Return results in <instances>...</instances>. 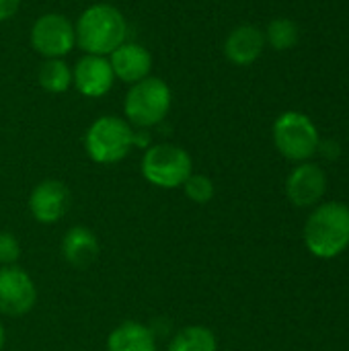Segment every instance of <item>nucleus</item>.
<instances>
[{"instance_id": "6e6552de", "label": "nucleus", "mask_w": 349, "mask_h": 351, "mask_svg": "<svg viewBox=\"0 0 349 351\" xmlns=\"http://www.w3.org/2000/svg\"><path fill=\"white\" fill-rule=\"evenodd\" d=\"M37 302V288L33 278L19 265L0 267V315L25 317Z\"/></svg>"}, {"instance_id": "f03ea898", "label": "nucleus", "mask_w": 349, "mask_h": 351, "mask_svg": "<svg viewBox=\"0 0 349 351\" xmlns=\"http://www.w3.org/2000/svg\"><path fill=\"white\" fill-rule=\"evenodd\" d=\"M304 243L309 251L321 259L339 255L349 245L348 206L339 202L319 206L304 226Z\"/></svg>"}, {"instance_id": "5701e85b", "label": "nucleus", "mask_w": 349, "mask_h": 351, "mask_svg": "<svg viewBox=\"0 0 349 351\" xmlns=\"http://www.w3.org/2000/svg\"><path fill=\"white\" fill-rule=\"evenodd\" d=\"M4 343H6V331H4V325L0 323V351L4 350Z\"/></svg>"}, {"instance_id": "7ed1b4c3", "label": "nucleus", "mask_w": 349, "mask_h": 351, "mask_svg": "<svg viewBox=\"0 0 349 351\" xmlns=\"http://www.w3.org/2000/svg\"><path fill=\"white\" fill-rule=\"evenodd\" d=\"M173 93L171 86L158 76H146L144 80L130 84L123 101L125 121L138 130H150L158 125L171 111Z\"/></svg>"}, {"instance_id": "0eeeda50", "label": "nucleus", "mask_w": 349, "mask_h": 351, "mask_svg": "<svg viewBox=\"0 0 349 351\" xmlns=\"http://www.w3.org/2000/svg\"><path fill=\"white\" fill-rule=\"evenodd\" d=\"M29 41H31V47L43 60L64 58L76 45L74 23L60 12H45L33 23Z\"/></svg>"}, {"instance_id": "a211bd4d", "label": "nucleus", "mask_w": 349, "mask_h": 351, "mask_svg": "<svg viewBox=\"0 0 349 351\" xmlns=\"http://www.w3.org/2000/svg\"><path fill=\"white\" fill-rule=\"evenodd\" d=\"M265 35V43H269L276 51H288L292 49L298 39H300V31H298V25L290 19H274L267 29L263 31Z\"/></svg>"}, {"instance_id": "f257e3e1", "label": "nucleus", "mask_w": 349, "mask_h": 351, "mask_svg": "<svg viewBox=\"0 0 349 351\" xmlns=\"http://www.w3.org/2000/svg\"><path fill=\"white\" fill-rule=\"evenodd\" d=\"M76 45L84 53L109 56L128 37V21L123 12L107 2L91 4L74 23Z\"/></svg>"}, {"instance_id": "9b49d317", "label": "nucleus", "mask_w": 349, "mask_h": 351, "mask_svg": "<svg viewBox=\"0 0 349 351\" xmlns=\"http://www.w3.org/2000/svg\"><path fill=\"white\" fill-rule=\"evenodd\" d=\"M325 189H327L325 171L313 162L298 165L286 181V193L290 202L298 208L315 206L325 195Z\"/></svg>"}, {"instance_id": "f8f14e48", "label": "nucleus", "mask_w": 349, "mask_h": 351, "mask_svg": "<svg viewBox=\"0 0 349 351\" xmlns=\"http://www.w3.org/2000/svg\"><path fill=\"white\" fill-rule=\"evenodd\" d=\"M109 64L113 68V74L117 80L125 84H136L150 76L152 70V56L150 51L134 41H123L117 49H113L109 56Z\"/></svg>"}, {"instance_id": "4468645a", "label": "nucleus", "mask_w": 349, "mask_h": 351, "mask_svg": "<svg viewBox=\"0 0 349 351\" xmlns=\"http://www.w3.org/2000/svg\"><path fill=\"white\" fill-rule=\"evenodd\" d=\"M101 253L97 234L86 226H72L62 239V257L74 269H88Z\"/></svg>"}, {"instance_id": "2eb2a0df", "label": "nucleus", "mask_w": 349, "mask_h": 351, "mask_svg": "<svg viewBox=\"0 0 349 351\" xmlns=\"http://www.w3.org/2000/svg\"><path fill=\"white\" fill-rule=\"evenodd\" d=\"M107 351H158V346L154 333L146 325L125 321L109 333Z\"/></svg>"}, {"instance_id": "423d86ee", "label": "nucleus", "mask_w": 349, "mask_h": 351, "mask_svg": "<svg viewBox=\"0 0 349 351\" xmlns=\"http://www.w3.org/2000/svg\"><path fill=\"white\" fill-rule=\"evenodd\" d=\"M319 142L315 123L300 111H286L274 123V144L288 160L306 162L317 152Z\"/></svg>"}, {"instance_id": "1a4fd4ad", "label": "nucleus", "mask_w": 349, "mask_h": 351, "mask_svg": "<svg viewBox=\"0 0 349 351\" xmlns=\"http://www.w3.org/2000/svg\"><path fill=\"white\" fill-rule=\"evenodd\" d=\"M70 208V191L58 179H43L29 193V212L39 224L60 222Z\"/></svg>"}, {"instance_id": "dca6fc26", "label": "nucleus", "mask_w": 349, "mask_h": 351, "mask_svg": "<svg viewBox=\"0 0 349 351\" xmlns=\"http://www.w3.org/2000/svg\"><path fill=\"white\" fill-rule=\"evenodd\" d=\"M37 80L47 93H66L72 86V68L64 62V58H47L37 70Z\"/></svg>"}, {"instance_id": "20e7f679", "label": "nucleus", "mask_w": 349, "mask_h": 351, "mask_svg": "<svg viewBox=\"0 0 349 351\" xmlns=\"http://www.w3.org/2000/svg\"><path fill=\"white\" fill-rule=\"evenodd\" d=\"M134 148V128L117 117L103 115L95 119L84 134V150L99 165H115Z\"/></svg>"}, {"instance_id": "4be33fe9", "label": "nucleus", "mask_w": 349, "mask_h": 351, "mask_svg": "<svg viewBox=\"0 0 349 351\" xmlns=\"http://www.w3.org/2000/svg\"><path fill=\"white\" fill-rule=\"evenodd\" d=\"M325 158H337L339 156V152H341V148H339V144L337 142H333V140H323V142H319V148H317Z\"/></svg>"}, {"instance_id": "ddd939ff", "label": "nucleus", "mask_w": 349, "mask_h": 351, "mask_svg": "<svg viewBox=\"0 0 349 351\" xmlns=\"http://www.w3.org/2000/svg\"><path fill=\"white\" fill-rule=\"evenodd\" d=\"M265 49V35L255 25L234 27L224 41V56L234 66H251L259 60Z\"/></svg>"}, {"instance_id": "aec40b11", "label": "nucleus", "mask_w": 349, "mask_h": 351, "mask_svg": "<svg viewBox=\"0 0 349 351\" xmlns=\"http://www.w3.org/2000/svg\"><path fill=\"white\" fill-rule=\"evenodd\" d=\"M21 257V243L8 230H0V267L14 265Z\"/></svg>"}, {"instance_id": "412c9836", "label": "nucleus", "mask_w": 349, "mask_h": 351, "mask_svg": "<svg viewBox=\"0 0 349 351\" xmlns=\"http://www.w3.org/2000/svg\"><path fill=\"white\" fill-rule=\"evenodd\" d=\"M21 6V0H0V23L12 19Z\"/></svg>"}, {"instance_id": "9d476101", "label": "nucleus", "mask_w": 349, "mask_h": 351, "mask_svg": "<svg viewBox=\"0 0 349 351\" xmlns=\"http://www.w3.org/2000/svg\"><path fill=\"white\" fill-rule=\"evenodd\" d=\"M115 82L113 68L107 56L84 53L72 68V84L88 99L105 97Z\"/></svg>"}, {"instance_id": "f3484780", "label": "nucleus", "mask_w": 349, "mask_h": 351, "mask_svg": "<svg viewBox=\"0 0 349 351\" xmlns=\"http://www.w3.org/2000/svg\"><path fill=\"white\" fill-rule=\"evenodd\" d=\"M167 351H218V341L212 329L189 325L175 333Z\"/></svg>"}, {"instance_id": "6ab92c4d", "label": "nucleus", "mask_w": 349, "mask_h": 351, "mask_svg": "<svg viewBox=\"0 0 349 351\" xmlns=\"http://www.w3.org/2000/svg\"><path fill=\"white\" fill-rule=\"evenodd\" d=\"M181 187H183L187 199L193 202V204H200V206L212 202V197L216 193L214 181L208 175H202V173H191Z\"/></svg>"}, {"instance_id": "39448f33", "label": "nucleus", "mask_w": 349, "mask_h": 351, "mask_svg": "<svg viewBox=\"0 0 349 351\" xmlns=\"http://www.w3.org/2000/svg\"><path fill=\"white\" fill-rule=\"evenodd\" d=\"M142 177L158 189H177L193 173L191 156L177 144H154L144 150Z\"/></svg>"}]
</instances>
